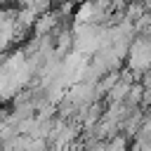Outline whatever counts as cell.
Masks as SVG:
<instances>
[{
  "label": "cell",
  "instance_id": "2",
  "mask_svg": "<svg viewBox=\"0 0 151 151\" xmlns=\"http://www.w3.org/2000/svg\"><path fill=\"white\" fill-rule=\"evenodd\" d=\"M64 99H68L78 113H80V111H85L87 106H92L94 101H101V97L97 94L94 85H90V83H73V85L66 90Z\"/></svg>",
  "mask_w": 151,
  "mask_h": 151
},
{
  "label": "cell",
  "instance_id": "1",
  "mask_svg": "<svg viewBox=\"0 0 151 151\" xmlns=\"http://www.w3.org/2000/svg\"><path fill=\"white\" fill-rule=\"evenodd\" d=\"M149 57H151V45L149 35H134L130 47H127V68L132 73H146L149 68Z\"/></svg>",
  "mask_w": 151,
  "mask_h": 151
},
{
  "label": "cell",
  "instance_id": "3",
  "mask_svg": "<svg viewBox=\"0 0 151 151\" xmlns=\"http://www.w3.org/2000/svg\"><path fill=\"white\" fill-rule=\"evenodd\" d=\"M24 151H47V142L45 139H31V137H26Z\"/></svg>",
  "mask_w": 151,
  "mask_h": 151
}]
</instances>
